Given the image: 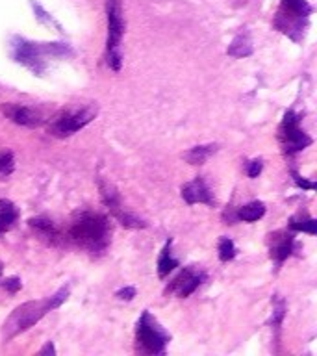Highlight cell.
I'll use <instances>...</instances> for the list:
<instances>
[{"label": "cell", "instance_id": "cell-29", "mask_svg": "<svg viewBox=\"0 0 317 356\" xmlns=\"http://www.w3.org/2000/svg\"><path fill=\"white\" fill-rule=\"evenodd\" d=\"M2 271H4V266H2V261H0V277H2Z\"/></svg>", "mask_w": 317, "mask_h": 356}, {"label": "cell", "instance_id": "cell-22", "mask_svg": "<svg viewBox=\"0 0 317 356\" xmlns=\"http://www.w3.org/2000/svg\"><path fill=\"white\" fill-rule=\"evenodd\" d=\"M238 250H236V245L230 238H221L219 239V260L221 261H230L236 258Z\"/></svg>", "mask_w": 317, "mask_h": 356}, {"label": "cell", "instance_id": "cell-6", "mask_svg": "<svg viewBox=\"0 0 317 356\" xmlns=\"http://www.w3.org/2000/svg\"><path fill=\"white\" fill-rule=\"evenodd\" d=\"M171 336L160 327V323L150 316V312H143L136 327V345L138 350L145 355H163Z\"/></svg>", "mask_w": 317, "mask_h": 356}, {"label": "cell", "instance_id": "cell-4", "mask_svg": "<svg viewBox=\"0 0 317 356\" xmlns=\"http://www.w3.org/2000/svg\"><path fill=\"white\" fill-rule=\"evenodd\" d=\"M106 19H108V39H106V65L111 71H121L122 54L121 41L124 33L121 0H106Z\"/></svg>", "mask_w": 317, "mask_h": 356}, {"label": "cell", "instance_id": "cell-3", "mask_svg": "<svg viewBox=\"0 0 317 356\" xmlns=\"http://www.w3.org/2000/svg\"><path fill=\"white\" fill-rule=\"evenodd\" d=\"M72 50L63 43H32L26 39L17 38L11 44V56L17 63H21L33 74H43L47 71V58H63L71 56Z\"/></svg>", "mask_w": 317, "mask_h": 356}, {"label": "cell", "instance_id": "cell-14", "mask_svg": "<svg viewBox=\"0 0 317 356\" xmlns=\"http://www.w3.org/2000/svg\"><path fill=\"white\" fill-rule=\"evenodd\" d=\"M182 199L188 202V204H206L213 206L216 204V199H213V193L208 188V184L204 182V178L197 177L195 180L188 182L182 188Z\"/></svg>", "mask_w": 317, "mask_h": 356}, {"label": "cell", "instance_id": "cell-7", "mask_svg": "<svg viewBox=\"0 0 317 356\" xmlns=\"http://www.w3.org/2000/svg\"><path fill=\"white\" fill-rule=\"evenodd\" d=\"M97 111L91 108H80V110H63L54 119H50L49 132L54 138H69L83 127H88L93 121Z\"/></svg>", "mask_w": 317, "mask_h": 356}, {"label": "cell", "instance_id": "cell-11", "mask_svg": "<svg viewBox=\"0 0 317 356\" xmlns=\"http://www.w3.org/2000/svg\"><path fill=\"white\" fill-rule=\"evenodd\" d=\"M206 275L202 271H197V269H184V271L178 273V277L169 284L167 288V293H174L178 297H189L193 293L195 289L199 288L200 284L204 282Z\"/></svg>", "mask_w": 317, "mask_h": 356}, {"label": "cell", "instance_id": "cell-16", "mask_svg": "<svg viewBox=\"0 0 317 356\" xmlns=\"http://www.w3.org/2000/svg\"><path fill=\"white\" fill-rule=\"evenodd\" d=\"M263 216H266V204L260 202V200H252L249 204L241 206L238 210V213H236V217H238L239 221L245 222H254L258 221V219H261Z\"/></svg>", "mask_w": 317, "mask_h": 356}, {"label": "cell", "instance_id": "cell-9", "mask_svg": "<svg viewBox=\"0 0 317 356\" xmlns=\"http://www.w3.org/2000/svg\"><path fill=\"white\" fill-rule=\"evenodd\" d=\"M99 189H100V197H102V204L110 210L111 216L115 217L122 227L133 228V230L147 227V222H145L143 219H139L138 216H133V213H130V211H127L124 208H122L121 197H119L117 189L113 188L110 182L99 180Z\"/></svg>", "mask_w": 317, "mask_h": 356}, {"label": "cell", "instance_id": "cell-18", "mask_svg": "<svg viewBox=\"0 0 317 356\" xmlns=\"http://www.w3.org/2000/svg\"><path fill=\"white\" fill-rule=\"evenodd\" d=\"M171 239L167 241L165 247L161 249L160 252V258H158V277L160 278H165L167 275L171 271H174L178 267V260H174L171 254Z\"/></svg>", "mask_w": 317, "mask_h": 356}, {"label": "cell", "instance_id": "cell-15", "mask_svg": "<svg viewBox=\"0 0 317 356\" xmlns=\"http://www.w3.org/2000/svg\"><path fill=\"white\" fill-rule=\"evenodd\" d=\"M19 221V210L17 206L8 199H0V234L8 232L15 227Z\"/></svg>", "mask_w": 317, "mask_h": 356}, {"label": "cell", "instance_id": "cell-21", "mask_svg": "<svg viewBox=\"0 0 317 356\" xmlns=\"http://www.w3.org/2000/svg\"><path fill=\"white\" fill-rule=\"evenodd\" d=\"M15 169V158L10 150H0V178L4 180Z\"/></svg>", "mask_w": 317, "mask_h": 356}, {"label": "cell", "instance_id": "cell-26", "mask_svg": "<svg viewBox=\"0 0 317 356\" xmlns=\"http://www.w3.org/2000/svg\"><path fill=\"white\" fill-rule=\"evenodd\" d=\"M136 288L133 286H127V288H122L117 291V299H121V300H132L133 297H136Z\"/></svg>", "mask_w": 317, "mask_h": 356}, {"label": "cell", "instance_id": "cell-8", "mask_svg": "<svg viewBox=\"0 0 317 356\" xmlns=\"http://www.w3.org/2000/svg\"><path fill=\"white\" fill-rule=\"evenodd\" d=\"M299 122L300 117L295 111H286L282 124L278 128V139H280V147H282L284 154L291 156L311 145V138L300 128Z\"/></svg>", "mask_w": 317, "mask_h": 356}, {"label": "cell", "instance_id": "cell-27", "mask_svg": "<svg viewBox=\"0 0 317 356\" xmlns=\"http://www.w3.org/2000/svg\"><path fill=\"white\" fill-rule=\"evenodd\" d=\"M261 167H263V163H261V160H252L249 163V169H247V172H249L250 178H256L258 175L261 172Z\"/></svg>", "mask_w": 317, "mask_h": 356}, {"label": "cell", "instance_id": "cell-2", "mask_svg": "<svg viewBox=\"0 0 317 356\" xmlns=\"http://www.w3.org/2000/svg\"><path fill=\"white\" fill-rule=\"evenodd\" d=\"M69 297V289L61 288L58 289L54 295H50L47 299L41 300H28L24 305L17 306L15 310L11 312V316L4 321L2 327V339L4 341H11L17 338L19 334L26 332L28 328H32L35 323L43 319L49 312L60 308Z\"/></svg>", "mask_w": 317, "mask_h": 356}, {"label": "cell", "instance_id": "cell-1", "mask_svg": "<svg viewBox=\"0 0 317 356\" xmlns=\"http://www.w3.org/2000/svg\"><path fill=\"white\" fill-rule=\"evenodd\" d=\"M67 236L72 243H76L91 256H102L111 241L110 221L99 211H76L72 216Z\"/></svg>", "mask_w": 317, "mask_h": 356}, {"label": "cell", "instance_id": "cell-13", "mask_svg": "<svg viewBox=\"0 0 317 356\" xmlns=\"http://www.w3.org/2000/svg\"><path fill=\"white\" fill-rule=\"evenodd\" d=\"M295 236L286 230H278V232L269 236V250H271V258L275 260L278 267L282 266L284 261L288 260L291 252H293Z\"/></svg>", "mask_w": 317, "mask_h": 356}, {"label": "cell", "instance_id": "cell-28", "mask_svg": "<svg viewBox=\"0 0 317 356\" xmlns=\"http://www.w3.org/2000/svg\"><path fill=\"white\" fill-rule=\"evenodd\" d=\"M39 355H56V349H54V343L52 341H47L43 349L39 350Z\"/></svg>", "mask_w": 317, "mask_h": 356}, {"label": "cell", "instance_id": "cell-20", "mask_svg": "<svg viewBox=\"0 0 317 356\" xmlns=\"http://www.w3.org/2000/svg\"><path fill=\"white\" fill-rule=\"evenodd\" d=\"M289 228L295 230V232H306L316 236L317 234V221L314 217L308 216H299V217H291L289 219Z\"/></svg>", "mask_w": 317, "mask_h": 356}, {"label": "cell", "instance_id": "cell-23", "mask_svg": "<svg viewBox=\"0 0 317 356\" xmlns=\"http://www.w3.org/2000/svg\"><path fill=\"white\" fill-rule=\"evenodd\" d=\"M286 316V305H284L282 299H275V306H273V316H271V325L277 330H280V325H282V319Z\"/></svg>", "mask_w": 317, "mask_h": 356}, {"label": "cell", "instance_id": "cell-24", "mask_svg": "<svg viewBox=\"0 0 317 356\" xmlns=\"http://www.w3.org/2000/svg\"><path fill=\"white\" fill-rule=\"evenodd\" d=\"M0 284H2V288H4L6 291H10V293H17V291L22 288V282L19 277H8L4 278V280H0Z\"/></svg>", "mask_w": 317, "mask_h": 356}, {"label": "cell", "instance_id": "cell-19", "mask_svg": "<svg viewBox=\"0 0 317 356\" xmlns=\"http://www.w3.org/2000/svg\"><path fill=\"white\" fill-rule=\"evenodd\" d=\"M228 54L234 58H247L252 54V41H250L249 33H239L232 41V44L228 47Z\"/></svg>", "mask_w": 317, "mask_h": 356}, {"label": "cell", "instance_id": "cell-17", "mask_svg": "<svg viewBox=\"0 0 317 356\" xmlns=\"http://www.w3.org/2000/svg\"><path fill=\"white\" fill-rule=\"evenodd\" d=\"M217 152V145L210 143V145H200V147H193V149H189L184 158L188 163L191 165H200V163H204L211 154H216Z\"/></svg>", "mask_w": 317, "mask_h": 356}, {"label": "cell", "instance_id": "cell-5", "mask_svg": "<svg viewBox=\"0 0 317 356\" xmlns=\"http://www.w3.org/2000/svg\"><path fill=\"white\" fill-rule=\"evenodd\" d=\"M311 13V6L306 0H280V10L275 19V26L295 41L304 32V21Z\"/></svg>", "mask_w": 317, "mask_h": 356}, {"label": "cell", "instance_id": "cell-10", "mask_svg": "<svg viewBox=\"0 0 317 356\" xmlns=\"http://www.w3.org/2000/svg\"><path fill=\"white\" fill-rule=\"evenodd\" d=\"M2 113H4L11 122H15L19 127L38 128L44 122L43 113L35 108L22 104H2Z\"/></svg>", "mask_w": 317, "mask_h": 356}, {"label": "cell", "instance_id": "cell-25", "mask_svg": "<svg viewBox=\"0 0 317 356\" xmlns=\"http://www.w3.org/2000/svg\"><path fill=\"white\" fill-rule=\"evenodd\" d=\"M291 177H293L295 184H297L299 188H302V189H316V182H308V180H306L304 177H300V175L297 171H291Z\"/></svg>", "mask_w": 317, "mask_h": 356}, {"label": "cell", "instance_id": "cell-12", "mask_svg": "<svg viewBox=\"0 0 317 356\" xmlns=\"http://www.w3.org/2000/svg\"><path fill=\"white\" fill-rule=\"evenodd\" d=\"M28 225L35 232V236L49 247H63L65 245V236L49 217H32Z\"/></svg>", "mask_w": 317, "mask_h": 356}]
</instances>
